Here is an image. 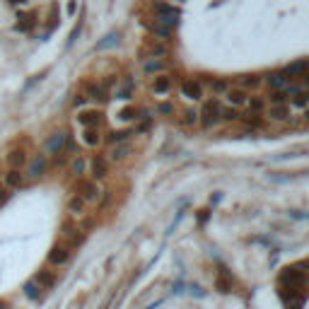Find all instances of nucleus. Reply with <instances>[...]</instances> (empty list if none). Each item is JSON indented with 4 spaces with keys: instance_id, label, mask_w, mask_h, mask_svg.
<instances>
[{
    "instance_id": "nucleus-1",
    "label": "nucleus",
    "mask_w": 309,
    "mask_h": 309,
    "mask_svg": "<svg viewBox=\"0 0 309 309\" xmlns=\"http://www.w3.org/2000/svg\"><path fill=\"white\" fill-rule=\"evenodd\" d=\"M198 123L203 128H215L222 123V104L218 99H208L198 111Z\"/></svg>"
},
{
    "instance_id": "nucleus-2",
    "label": "nucleus",
    "mask_w": 309,
    "mask_h": 309,
    "mask_svg": "<svg viewBox=\"0 0 309 309\" xmlns=\"http://www.w3.org/2000/svg\"><path fill=\"white\" fill-rule=\"evenodd\" d=\"M154 22L165 24V27H169V29H174V24H177L179 20V8H174V5H169V3H162V0H157L154 3Z\"/></svg>"
},
{
    "instance_id": "nucleus-3",
    "label": "nucleus",
    "mask_w": 309,
    "mask_h": 309,
    "mask_svg": "<svg viewBox=\"0 0 309 309\" xmlns=\"http://www.w3.org/2000/svg\"><path fill=\"white\" fill-rule=\"evenodd\" d=\"M22 172H24V177L32 179V181L41 179L46 172H48V157H46L44 152L32 154V157H29V162H27V167H24Z\"/></svg>"
},
{
    "instance_id": "nucleus-4",
    "label": "nucleus",
    "mask_w": 309,
    "mask_h": 309,
    "mask_svg": "<svg viewBox=\"0 0 309 309\" xmlns=\"http://www.w3.org/2000/svg\"><path fill=\"white\" fill-rule=\"evenodd\" d=\"M0 184L8 188V191H20V188H24V184H27V177H24L22 169H3L0 172Z\"/></svg>"
},
{
    "instance_id": "nucleus-5",
    "label": "nucleus",
    "mask_w": 309,
    "mask_h": 309,
    "mask_svg": "<svg viewBox=\"0 0 309 309\" xmlns=\"http://www.w3.org/2000/svg\"><path fill=\"white\" fill-rule=\"evenodd\" d=\"M27 162H29V152H27V147H22V145H15V147H10L5 152V167L8 169H24Z\"/></svg>"
},
{
    "instance_id": "nucleus-6",
    "label": "nucleus",
    "mask_w": 309,
    "mask_h": 309,
    "mask_svg": "<svg viewBox=\"0 0 309 309\" xmlns=\"http://www.w3.org/2000/svg\"><path fill=\"white\" fill-rule=\"evenodd\" d=\"M70 256H73V246L66 242H58L54 244V249L48 251V264L51 266H66L70 261Z\"/></svg>"
},
{
    "instance_id": "nucleus-7",
    "label": "nucleus",
    "mask_w": 309,
    "mask_h": 309,
    "mask_svg": "<svg viewBox=\"0 0 309 309\" xmlns=\"http://www.w3.org/2000/svg\"><path fill=\"white\" fill-rule=\"evenodd\" d=\"M89 174H92V181H101V179L109 177V160L104 154H94L87 162Z\"/></svg>"
},
{
    "instance_id": "nucleus-8",
    "label": "nucleus",
    "mask_w": 309,
    "mask_h": 309,
    "mask_svg": "<svg viewBox=\"0 0 309 309\" xmlns=\"http://www.w3.org/2000/svg\"><path fill=\"white\" fill-rule=\"evenodd\" d=\"M75 193L77 196H82L87 203H94V200H99V196H101L99 184H97V181H92V179H80V181H77Z\"/></svg>"
},
{
    "instance_id": "nucleus-9",
    "label": "nucleus",
    "mask_w": 309,
    "mask_h": 309,
    "mask_svg": "<svg viewBox=\"0 0 309 309\" xmlns=\"http://www.w3.org/2000/svg\"><path fill=\"white\" fill-rule=\"evenodd\" d=\"M75 119H77V123H80L82 128H99L104 114H101L99 109H80Z\"/></svg>"
},
{
    "instance_id": "nucleus-10",
    "label": "nucleus",
    "mask_w": 309,
    "mask_h": 309,
    "mask_svg": "<svg viewBox=\"0 0 309 309\" xmlns=\"http://www.w3.org/2000/svg\"><path fill=\"white\" fill-rule=\"evenodd\" d=\"M181 97L188 101H200L203 99V87H200V82L198 80H184L181 82Z\"/></svg>"
},
{
    "instance_id": "nucleus-11",
    "label": "nucleus",
    "mask_w": 309,
    "mask_h": 309,
    "mask_svg": "<svg viewBox=\"0 0 309 309\" xmlns=\"http://www.w3.org/2000/svg\"><path fill=\"white\" fill-rule=\"evenodd\" d=\"M68 135H70V133H63V131L54 133V135L44 143V154L54 157V154L61 152V150H63V145H66V140H68Z\"/></svg>"
},
{
    "instance_id": "nucleus-12",
    "label": "nucleus",
    "mask_w": 309,
    "mask_h": 309,
    "mask_svg": "<svg viewBox=\"0 0 309 309\" xmlns=\"http://www.w3.org/2000/svg\"><path fill=\"white\" fill-rule=\"evenodd\" d=\"M266 116H268L271 121H276V123H285V121H290L292 109H290L287 104H271L268 111H266Z\"/></svg>"
},
{
    "instance_id": "nucleus-13",
    "label": "nucleus",
    "mask_w": 309,
    "mask_h": 309,
    "mask_svg": "<svg viewBox=\"0 0 309 309\" xmlns=\"http://www.w3.org/2000/svg\"><path fill=\"white\" fill-rule=\"evenodd\" d=\"M87 200L82 198V196H77V193H73L70 198H68V205H66V210H68V215L70 218H82L85 213H87Z\"/></svg>"
},
{
    "instance_id": "nucleus-14",
    "label": "nucleus",
    "mask_w": 309,
    "mask_h": 309,
    "mask_svg": "<svg viewBox=\"0 0 309 309\" xmlns=\"http://www.w3.org/2000/svg\"><path fill=\"white\" fill-rule=\"evenodd\" d=\"M225 99H227L230 107L239 109V107H244V104L249 101V94H246V89H242V87H230L225 92Z\"/></svg>"
},
{
    "instance_id": "nucleus-15",
    "label": "nucleus",
    "mask_w": 309,
    "mask_h": 309,
    "mask_svg": "<svg viewBox=\"0 0 309 309\" xmlns=\"http://www.w3.org/2000/svg\"><path fill=\"white\" fill-rule=\"evenodd\" d=\"M150 89H152L154 94H167L169 89H172V77L165 75V73H160V75H154L152 77V82H150Z\"/></svg>"
},
{
    "instance_id": "nucleus-16",
    "label": "nucleus",
    "mask_w": 309,
    "mask_h": 309,
    "mask_svg": "<svg viewBox=\"0 0 309 309\" xmlns=\"http://www.w3.org/2000/svg\"><path fill=\"white\" fill-rule=\"evenodd\" d=\"M133 152V145L131 143H121V145H111V150H109V162H123L128 154Z\"/></svg>"
},
{
    "instance_id": "nucleus-17",
    "label": "nucleus",
    "mask_w": 309,
    "mask_h": 309,
    "mask_svg": "<svg viewBox=\"0 0 309 309\" xmlns=\"http://www.w3.org/2000/svg\"><path fill=\"white\" fill-rule=\"evenodd\" d=\"M85 94H87V99L92 101H107V87L104 85H97V82H87L85 85Z\"/></svg>"
},
{
    "instance_id": "nucleus-18",
    "label": "nucleus",
    "mask_w": 309,
    "mask_h": 309,
    "mask_svg": "<svg viewBox=\"0 0 309 309\" xmlns=\"http://www.w3.org/2000/svg\"><path fill=\"white\" fill-rule=\"evenodd\" d=\"M133 135H135V131H133V128H121V131H111L104 140H107L109 145H121V143H128Z\"/></svg>"
},
{
    "instance_id": "nucleus-19",
    "label": "nucleus",
    "mask_w": 309,
    "mask_h": 309,
    "mask_svg": "<svg viewBox=\"0 0 309 309\" xmlns=\"http://www.w3.org/2000/svg\"><path fill=\"white\" fill-rule=\"evenodd\" d=\"M85 172H87V160H85L82 154H75V157L70 160V177L82 179L85 177Z\"/></svg>"
},
{
    "instance_id": "nucleus-20",
    "label": "nucleus",
    "mask_w": 309,
    "mask_h": 309,
    "mask_svg": "<svg viewBox=\"0 0 309 309\" xmlns=\"http://www.w3.org/2000/svg\"><path fill=\"white\" fill-rule=\"evenodd\" d=\"M104 138H101L99 128H82V145H87V147H97Z\"/></svg>"
},
{
    "instance_id": "nucleus-21",
    "label": "nucleus",
    "mask_w": 309,
    "mask_h": 309,
    "mask_svg": "<svg viewBox=\"0 0 309 309\" xmlns=\"http://www.w3.org/2000/svg\"><path fill=\"white\" fill-rule=\"evenodd\" d=\"M307 73H309V61H297V63L287 66L283 75L290 80V77H302V75H307Z\"/></svg>"
},
{
    "instance_id": "nucleus-22",
    "label": "nucleus",
    "mask_w": 309,
    "mask_h": 309,
    "mask_svg": "<svg viewBox=\"0 0 309 309\" xmlns=\"http://www.w3.org/2000/svg\"><path fill=\"white\" fill-rule=\"evenodd\" d=\"M165 61H160V58H147L145 61L143 70L147 73V75H160V73H165Z\"/></svg>"
},
{
    "instance_id": "nucleus-23",
    "label": "nucleus",
    "mask_w": 309,
    "mask_h": 309,
    "mask_svg": "<svg viewBox=\"0 0 309 309\" xmlns=\"http://www.w3.org/2000/svg\"><path fill=\"white\" fill-rule=\"evenodd\" d=\"M266 82H268V87H271V92L273 89H285V85L290 82L283 73H271V75L266 77Z\"/></svg>"
},
{
    "instance_id": "nucleus-24",
    "label": "nucleus",
    "mask_w": 309,
    "mask_h": 309,
    "mask_svg": "<svg viewBox=\"0 0 309 309\" xmlns=\"http://www.w3.org/2000/svg\"><path fill=\"white\" fill-rule=\"evenodd\" d=\"M34 283L41 287V290H51V287H54V283H56V276H54V273H48V271H41V273H36Z\"/></svg>"
},
{
    "instance_id": "nucleus-25",
    "label": "nucleus",
    "mask_w": 309,
    "mask_h": 309,
    "mask_svg": "<svg viewBox=\"0 0 309 309\" xmlns=\"http://www.w3.org/2000/svg\"><path fill=\"white\" fill-rule=\"evenodd\" d=\"M246 107H249V114H259V116H261L266 109V101L261 99V97H249Z\"/></svg>"
},
{
    "instance_id": "nucleus-26",
    "label": "nucleus",
    "mask_w": 309,
    "mask_h": 309,
    "mask_svg": "<svg viewBox=\"0 0 309 309\" xmlns=\"http://www.w3.org/2000/svg\"><path fill=\"white\" fill-rule=\"evenodd\" d=\"M261 85V77L259 75H244L242 80H239V87L242 89H256Z\"/></svg>"
},
{
    "instance_id": "nucleus-27",
    "label": "nucleus",
    "mask_w": 309,
    "mask_h": 309,
    "mask_svg": "<svg viewBox=\"0 0 309 309\" xmlns=\"http://www.w3.org/2000/svg\"><path fill=\"white\" fill-rule=\"evenodd\" d=\"M222 121L237 123V121H242V114H239V109H234V107H227V109H222Z\"/></svg>"
},
{
    "instance_id": "nucleus-28",
    "label": "nucleus",
    "mask_w": 309,
    "mask_h": 309,
    "mask_svg": "<svg viewBox=\"0 0 309 309\" xmlns=\"http://www.w3.org/2000/svg\"><path fill=\"white\" fill-rule=\"evenodd\" d=\"M210 89H213V94H225L230 89V82L227 80H210Z\"/></svg>"
},
{
    "instance_id": "nucleus-29",
    "label": "nucleus",
    "mask_w": 309,
    "mask_h": 309,
    "mask_svg": "<svg viewBox=\"0 0 309 309\" xmlns=\"http://www.w3.org/2000/svg\"><path fill=\"white\" fill-rule=\"evenodd\" d=\"M150 32H152L154 36H160V39H167V36L172 34V29H169V27H165V24H160V22H152V24H150Z\"/></svg>"
},
{
    "instance_id": "nucleus-30",
    "label": "nucleus",
    "mask_w": 309,
    "mask_h": 309,
    "mask_svg": "<svg viewBox=\"0 0 309 309\" xmlns=\"http://www.w3.org/2000/svg\"><path fill=\"white\" fill-rule=\"evenodd\" d=\"M24 292H27V297H32V299H39V297H41V292H44V290H41V287L36 285L34 280H29V283L24 285Z\"/></svg>"
},
{
    "instance_id": "nucleus-31",
    "label": "nucleus",
    "mask_w": 309,
    "mask_h": 309,
    "mask_svg": "<svg viewBox=\"0 0 309 309\" xmlns=\"http://www.w3.org/2000/svg\"><path fill=\"white\" fill-rule=\"evenodd\" d=\"M307 104H309V92H304V89L292 97V107H297V109H304Z\"/></svg>"
},
{
    "instance_id": "nucleus-32",
    "label": "nucleus",
    "mask_w": 309,
    "mask_h": 309,
    "mask_svg": "<svg viewBox=\"0 0 309 309\" xmlns=\"http://www.w3.org/2000/svg\"><path fill=\"white\" fill-rule=\"evenodd\" d=\"M184 126H198V111L196 109H186L184 111Z\"/></svg>"
},
{
    "instance_id": "nucleus-33",
    "label": "nucleus",
    "mask_w": 309,
    "mask_h": 309,
    "mask_svg": "<svg viewBox=\"0 0 309 309\" xmlns=\"http://www.w3.org/2000/svg\"><path fill=\"white\" fill-rule=\"evenodd\" d=\"M268 101H271V104H287V94L283 89H273V92L268 94Z\"/></svg>"
},
{
    "instance_id": "nucleus-34",
    "label": "nucleus",
    "mask_w": 309,
    "mask_h": 309,
    "mask_svg": "<svg viewBox=\"0 0 309 309\" xmlns=\"http://www.w3.org/2000/svg\"><path fill=\"white\" fill-rule=\"evenodd\" d=\"M119 119H121V121H133V119H138V109H135V107H126V109L119 111Z\"/></svg>"
},
{
    "instance_id": "nucleus-35",
    "label": "nucleus",
    "mask_w": 309,
    "mask_h": 309,
    "mask_svg": "<svg viewBox=\"0 0 309 309\" xmlns=\"http://www.w3.org/2000/svg\"><path fill=\"white\" fill-rule=\"evenodd\" d=\"M147 54H150V58H160V56L167 54V46L165 44H152L150 48H147Z\"/></svg>"
},
{
    "instance_id": "nucleus-36",
    "label": "nucleus",
    "mask_w": 309,
    "mask_h": 309,
    "mask_svg": "<svg viewBox=\"0 0 309 309\" xmlns=\"http://www.w3.org/2000/svg\"><path fill=\"white\" fill-rule=\"evenodd\" d=\"M157 114H162V116H172V114H174V104H169V101H162V104L157 107Z\"/></svg>"
},
{
    "instance_id": "nucleus-37",
    "label": "nucleus",
    "mask_w": 309,
    "mask_h": 309,
    "mask_svg": "<svg viewBox=\"0 0 309 309\" xmlns=\"http://www.w3.org/2000/svg\"><path fill=\"white\" fill-rule=\"evenodd\" d=\"M10 196H12V191H8V188L0 184V208H3V205H5L8 200H10Z\"/></svg>"
},
{
    "instance_id": "nucleus-38",
    "label": "nucleus",
    "mask_w": 309,
    "mask_h": 309,
    "mask_svg": "<svg viewBox=\"0 0 309 309\" xmlns=\"http://www.w3.org/2000/svg\"><path fill=\"white\" fill-rule=\"evenodd\" d=\"M85 104H87V97H82V94H77V97H75V107H77V109H82Z\"/></svg>"
},
{
    "instance_id": "nucleus-39",
    "label": "nucleus",
    "mask_w": 309,
    "mask_h": 309,
    "mask_svg": "<svg viewBox=\"0 0 309 309\" xmlns=\"http://www.w3.org/2000/svg\"><path fill=\"white\" fill-rule=\"evenodd\" d=\"M75 10H77V3L75 0H70V3H68V8H66V12L68 15H75Z\"/></svg>"
},
{
    "instance_id": "nucleus-40",
    "label": "nucleus",
    "mask_w": 309,
    "mask_h": 309,
    "mask_svg": "<svg viewBox=\"0 0 309 309\" xmlns=\"http://www.w3.org/2000/svg\"><path fill=\"white\" fill-rule=\"evenodd\" d=\"M299 80H302V85H304V87L309 89V73H307V75H302V77H299Z\"/></svg>"
},
{
    "instance_id": "nucleus-41",
    "label": "nucleus",
    "mask_w": 309,
    "mask_h": 309,
    "mask_svg": "<svg viewBox=\"0 0 309 309\" xmlns=\"http://www.w3.org/2000/svg\"><path fill=\"white\" fill-rule=\"evenodd\" d=\"M304 119H307V121H309V104H307V107H304Z\"/></svg>"
},
{
    "instance_id": "nucleus-42",
    "label": "nucleus",
    "mask_w": 309,
    "mask_h": 309,
    "mask_svg": "<svg viewBox=\"0 0 309 309\" xmlns=\"http://www.w3.org/2000/svg\"><path fill=\"white\" fill-rule=\"evenodd\" d=\"M12 3H24V0H12Z\"/></svg>"
}]
</instances>
